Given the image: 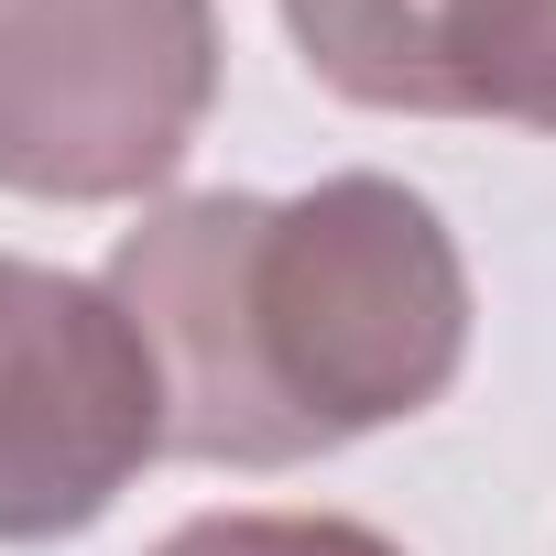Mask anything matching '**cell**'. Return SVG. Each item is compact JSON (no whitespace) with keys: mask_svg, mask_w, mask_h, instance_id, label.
<instances>
[{"mask_svg":"<svg viewBox=\"0 0 556 556\" xmlns=\"http://www.w3.org/2000/svg\"><path fill=\"white\" fill-rule=\"evenodd\" d=\"M99 285L153 361L164 458L197 469H306L447 404L469 361L458 229L404 175L164 197L121 229Z\"/></svg>","mask_w":556,"mask_h":556,"instance_id":"6da1fadb","label":"cell"},{"mask_svg":"<svg viewBox=\"0 0 556 556\" xmlns=\"http://www.w3.org/2000/svg\"><path fill=\"white\" fill-rule=\"evenodd\" d=\"M218 110V0H0V197L131 207Z\"/></svg>","mask_w":556,"mask_h":556,"instance_id":"7a4b0ae2","label":"cell"},{"mask_svg":"<svg viewBox=\"0 0 556 556\" xmlns=\"http://www.w3.org/2000/svg\"><path fill=\"white\" fill-rule=\"evenodd\" d=\"M164 458V393L110 285L0 251V545L88 534Z\"/></svg>","mask_w":556,"mask_h":556,"instance_id":"3957f363","label":"cell"},{"mask_svg":"<svg viewBox=\"0 0 556 556\" xmlns=\"http://www.w3.org/2000/svg\"><path fill=\"white\" fill-rule=\"evenodd\" d=\"M415 121L556 131V0H426V99Z\"/></svg>","mask_w":556,"mask_h":556,"instance_id":"277c9868","label":"cell"},{"mask_svg":"<svg viewBox=\"0 0 556 556\" xmlns=\"http://www.w3.org/2000/svg\"><path fill=\"white\" fill-rule=\"evenodd\" d=\"M153 556H404V545L350 513H197Z\"/></svg>","mask_w":556,"mask_h":556,"instance_id":"5b68a950","label":"cell"}]
</instances>
